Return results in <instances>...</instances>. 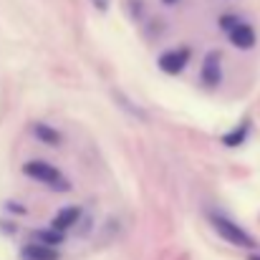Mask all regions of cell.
Listing matches in <instances>:
<instances>
[{
	"mask_svg": "<svg viewBox=\"0 0 260 260\" xmlns=\"http://www.w3.org/2000/svg\"><path fill=\"white\" fill-rule=\"evenodd\" d=\"M207 220H210L212 230H215L225 243H230V245H235V248H245V250L258 248L255 238H253L243 225H238L235 220H230L228 215H222V212H207Z\"/></svg>",
	"mask_w": 260,
	"mask_h": 260,
	"instance_id": "cell-1",
	"label": "cell"
},
{
	"mask_svg": "<svg viewBox=\"0 0 260 260\" xmlns=\"http://www.w3.org/2000/svg\"><path fill=\"white\" fill-rule=\"evenodd\" d=\"M23 174L30 177V179H36V182H41V184H46L53 192H71L69 177L61 172L56 165H51L46 159H30V162H25L23 165Z\"/></svg>",
	"mask_w": 260,
	"mask_h": 260,
	"instance_id": "cell-2",
	"label": "cell"
},
{
	"mask_svg": "<svg viewBox=\"0 0 260 260\" xmlns=\"http://www.w3.org/2000/svg\"><path fill=\"white\" fill-rule=\"evenodd\" d=\"M189 61H192V48H189V46H177V48L165 51V53L157 58V66H159V71H165L167 76H177V74H182V71L189 66Z\"/></svg>",
	"mask_w": 260,
	"mask_h": 260,
	"instance_id": "cell-3",
	"label": "cell"
},
{
	"mask_svg": "<svg viewBox=\"0 0 260 260\" xmlns=\"http://www.w3.org/2000/svg\"><path fill=\"white\" fill-rule=\"evenodd\" d=\"M200 81L207 88H217L222 84V56L217 51L205 53L202 66H200Z\"/></svg>",
	"mask_w": 260,
	"mask_h": 260,
	"instance_id": "cell-4",
	"label": "cell"
},
{
	"mask_svg": "<svg viewBox=\"0 0 260 260\" xmlns=\"http://www.w3.org/2000/svg\"><path fill=\"white\" fill-rule=\"evenodd\" d=\"M228 36V41L238 48V51H253L255 48V43H258V33H255V28L250 25V23H245V20H240L230 33H225Z\"/></svg>",
	"mask_w": 260,
	"mask_h": 260,
	"instance_id": "cell-5",
	"label": "cell"
},
{
	"mask_svg": "<svg viewBox=\"0 0 260 260\" xmlns=\"http://www.w3.org/2000/svg\"><path fill=\"white\" fill-rule=\"evenodd\" d=\"M81 215H84V210H81L79 205H69V207H61V210H58V212L53 215V220H51V228L66 235V233H69L71 228H76V225H79Z\"/></svg>",
	"mask_w": 260,
	"mask_h": 260,
	"instance_id": "cell-6",
	"label": "cell"
},
{
	"mask_svg": "<svg viewBox=\"0 0 260 260\" xmlns=\"http://www.w3.org/2000/svg\"><path fill=\"white\" fill-rule=\"evenodd\" d=\"M30 134H33L41 144H46V147H61V144H63V134H61L56 126L46 124V121H33V124H30Z\"/></svg>",
	"mask_w": 260,
	"mask_h": 260,
	"instance_id": "cell-7",
	"label": "cell"
},
{
	"mask_svg": "<svg viewBox=\"0 0 260 260\" xmlns=\"http://www.w3.org/2000/svg\"><path fill=\"white\" fill-rule=\"evenodd\" d=\"M250 129H253L250 119H243V121H240L238 126H233L230 132H225V134H222V144H225L228 149L243 147V144L248 142V137H250Z\"/></svg>",
	"mask_w": 260,
	"mask_h": 260,
	"instance_id": "cell-8",
	"label": "cell"
},
{
	"mask_svg": "<svg viewBox=\"0 0 260 260\" xmlns=\"http://www.w3.org/2000/svg\"><path fill=\"white\" fill-rule=\"evenodd\" d=\"M58 250L48 248V245H38V243H28L20 250V260H58Z\"/></svg>",
	"mask_w": 260,
	"mask_h": 260,
	"instance_id": "cell-9",
	"label": "cell"
},
{
	"mask_svg": "<svg viewBox=\"0 0 260 260\" xmlns=\"http://www.w3.org/2000/svg\"><path fill=\"white\" fill-rule=\"evenodd\" d=\"M63 240H66V235L58 233V230H53V228H48V230H36V233H33V243H38V245L58 248V245H63Z\"/></svg>",
	"mask_w": 260,
	"mask_h": 260,
	"instance_id": "cell-10",
	"label": "cell"
},
{
	"mask_svg": "<svg viewBox=\"0 0 260 260\" xmlns=\"http://www.w3.org/2000/svg\"><path fill=\"white\" fill-rule=\"evenodd\" d=\"M240 20H243V18H240V15H235V13H222V15L217 18V25H220V30H222V33H230Z\"/></svg>",
	"mask_w": 260,
	"mask_h": 260,
	"instance_id": "cell-11",
	"label": "cell"
},
{
	"mask_svg": "<svg viewBox=\"0 0 260 260\" xmlns=\"http://www.w3.org/2000/svg\"><path fill=\"white\" fill-rule=\"evenodd\" d=\"M93 3V8H99L101 13H106L109 10V0H91Z\"/></svg>",
	"mask_w": 260,
	"mask_h": 260,
	"instance_id": "cell-12",
	"label": "cell"
},
{
	"mask_svg": "<svg viewBox=\"0 0 260 260\" xmlns=\"http://www.w3.org/2000/svg\"><path fill=\"white\" fill-rule=\"evenodd\" d=\"M8 210H13V212H25V207H18V202H8Z\"/></svg>",
	"mask_w": 260,
	"mask_h": 260,
	"instance_id": "cell-13",
	"label": "cell"
},
{
	"mask_svg": "<svg viewBox=\"0 0 260 260\" xmlns=\"http://www.w3.org/2000/svg\"><path fill=\"white\" fill-rule=\"evenodd\" d=\"M162 3H165V5H177L179 0H162Z\"/></svg>",
	"mask_w": 260,
	"mask_h": 260,
	"instance_id": "cell-14",
	"label": "cell"
},
{
	"mask_svg": "<svg viewBox=\"0 0 260 260\" xmlns=\"http://www.w3.org/2000/svg\"><path fill=\"white\" fill-rule=\"evenodd\" d=\"M250 260H260V255H250Z\"/></svg>",
	"mask_w": 260,
	"mask_h": 260,
	"instance_id": "cell-15",
	"label": "cell"
}]
</instances>
